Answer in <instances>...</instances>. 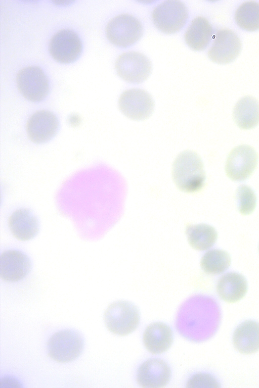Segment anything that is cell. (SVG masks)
<instances>
[{"instance_id": "obj_21", "label": "cell", "mask_w": 259, "mask_h": 388, "mask_svg": "<svg viewBox=\"0 0 259 388\" xmlns=\"http://www.w3.org/2000/svg\"><path fill=\"white\" fill-rule=\"evenodd\" d=\"M234 18L237 25L243 30H259V3L254 1L242 3L236 10Z\"/></svg>"}, {"instance_id": "obj_16", "label": "cell", "mask_w": 259, "mask_h": 388, "mask_svg": "<svg viewBox=\"0 0 259 388\" xmlns=\"http://www.w3.org/2000/svg\"><path fill=\"white\" fill-rule=\"evenodd\" d=\"M233 343L240 353L251 354L259 350V322L246 320L235 329Z\"/></svg>"}, {"instance_id": "obj_18", "label": "cell", "mask_w": 259, "mask_h": 388, "mask_svg": "<svg viewBox=\"0 0 259 388\" xmlns=\"http://www.w3.org/2000/svg\"><path fill=\"white\" fill-rule=\"evenodd\" d=\"M213 31L207 19L202 17L194 19L185 34L187 44L192 50L205 49L212 38Z\"/></svg>"}, {"instance_id": "obj_6", "label": "cell", "mask_w": 259, "mask_h": 388, "mask_svg": "<svg viewBox=\"0 0 259 388\" xmlns=\"http://www.w3.org/2000/svg\"><path fill=\"white\" fill-rule=\"evenodd\" d=\"M189 17L187 7L179 1H166L159 4L152 14L155 27L165 34L179 32L185 26Z\"/></svg>"}, {"instance_id": "obj_1", "label": "cell", "mask_w": 259, "mask_h": 388, "mask_svg": "<svg viewBox=\"0 0 259 388\" xmlns=\"http://www.w3.org/2000/svg\"><path fill=\"white\" fill-rule=\"evenodd\" d=\"M172 176L178 187L186 192H195L203 187L205 175L202 161L195 152L186 151L177 157Z\"/></svg>"}, {"instance_id": "obj_7", "label": "cell", "mask_w": 259, "mask_h": 388, "mask_svg": "<svg viewBox=\"0 0 259 388\" xmlns=\"http://www.w3.org/2000/svg\"><path fill=\"white\" fill-rule=\"evenodd\" d=\"M16 81L20 92L30 101H41L49 92V79L38 66H30L22 69L17 75Z\"/></svg>"}, {"instance_id": "obj_10", "label": "cell", "mask_w": 259, "mask_h": 388, "mask_svg": "<svg viewBox=\"0 0 259 388\" xmlns=\"http://www.w3.org/2000/svg\"><path fill=\"white\" fill-rule=\"evenodd\" d=\"M257 155L248 145H241L233 149L228 155L225 170L228 176L234 181L246 179L255 169Z\"/></svg>"}, {"instance_id": "obj_12", "label": "cell", "mask_w": 259, "mask_h": 388, "mask_svg": "<svg viewBox=\"0 0 259 388\" xmlns=\"http://www.w3.org/2000/svg\"><path fill=\"white\" fill-rule=\"evenodd\" d=\"M241 50V42L237 35L231 30L222 29L215 35L208 57L214 63L228 64L238 57Z\"/></svg>"}, {"instance_id": "obj_22", "label": "cell", "mask_w": 259, "mask_h": 388, "mask_svg": "<svg viewBox=\"0 0 259 388\" xmlns=\"http://www.w3.org/2000/svg\"><path fill=\"white\" fill-rule=\"evenodd\" d=\"M230 263L231 258L227 252L222 250L212 249L203 255L200 265L205 273L216 275L225 272Z\"/></svg>"}, {"instance_id": "obj_17", "label": "cell", "mask_w": 259, "mask_h": 388, "mask_svg": "<svg viewBox=\"0 0 259 388\" xmlns=\"http://www.w3.org/2000/svg\"><path fill=\"white\" fill-rule=\"evenodd\" d=\"M247 290L245 278L236 272H228L222 275L217 284L218 296L223 301L233 303L242 299Z\"/></svg>"}, {"instance_id": "obj_19", "label": "cell", "mask_w": 259, "mask_h": 388, "mask_svg": "<svg viewBox=\"0 0 259 388\" xmlns=\"http://www.w3.org/2000/svg\"><path fill=\"white\" fill-rule=\"evenodd\" d=\"M233 117L236 124L244 129L254 127L259 123V102L252 96L240 99L233 109Z\"/></svg>"}, {"instance_id": "obj_8", "label": "cell", "mask_w": 259, "mask_h": 388, "mask_svg": "<svg viewBox=\"0 0 259 388\" xmlns=\"http://www.w3.org/2000/svg\"><path fill=\"white\" fill-rule=\"evenodd\" d=\"M118 75L130 83L139 84L145 81L152 71V64L144 55L128 52L120 55L115 65Z\"/></svg>"}, {"instance_id": "obj_5", "label": "cell", "mask_w": 259, "mask_h": 388, "mask_svg": "<svg viewBox=\"0 0 259 388\" xmlns=\"http://www.w3.org/2000/svg\"><path fill=\"white\" fill-rule=\"evenodd\" d=\"M143 27L136 17L127 14L114 17L108 23L106 35L113 44L126 48L136 43L143 35Z\"/></svg>"}, {"instance_id": "obj_2", "label": "cell", "mask_w": 259, "mask_h": 388, "mask_svg": "<svg viewBox=\"0 0 259 388\" xmlns=\"http://www.w3.org/2000/svg\"><path fill=\"white\" fill-rule=\"evenodd\" d=\"M5 230L19 242H27L39 233L41 222L38 215L30 208L20 206L10 210L4 215Z\"/></svg>"}, {"instance_id": "obj_3", "label": "cell", "mask_w": 259, "mask_h": 388, "mask_svg": "<svg viewBox=\"0 0 259 388\" xmlns=\"http://www.w3.org/2000/svg\"><path fill=\"white\" fill-rule=\"evenodd\" d=\"M139 310L133 303L124 300L111 303L104 314V321L111 332L120 336L127 335L138 327Z\"/></svg>"}, {"instance_id": "obj_14", "label": "cell", "mask_w": 259, "mask_h": 388, "mask_svg": "<svg viewBox=\"0 0 259 388\" xmlns=\"http://www.w3.org/2000/svg\"><path fill=\"white\" fill-rule=\"evenodd\" d=\"M171 370L167 363L158 358H153L144 361L138 368L136 379L142 387L160 388L168 383Z\"/></svg>"}, {"instance_id": "obj_9", "label": "cell", "mask_w": 259, "mask_h": 388, "mask_svg": "<svg viewBox=\"0 0 259 388\" xmlns=\"http://www.w3.org/2000/svg\"><path fill=\"white\" fill-rule=\"evenodd\" d=\"M82 42L78 34L70 29H62L56 32L50 39L49 50L57 61L69 63L80 56Z\"/></svg>"}, {"instance_id": "obj_24", "label": "cell", "mask_w": 259, "mask_h": 388, "mask_svg": "<svg viewBox=\"0 0 259 388\" xmlns=\"http://www.w3.org/2000/svg\"><path fill=\"white\" fill-rule=\"evenodd\" d=\"M187 386L219 387L220 385L219 381L212 375L206 373H198L189 379Z\"/></svg>"}, {"instance_id": "obj_11", "label": "cell", "mask_w": 259, "mask_h": 388, "mask_svg": "<svg viewBox=\"0 0 259 388\" xmlns=\"http://www.w3.org/2000/svg\"><path fill=\"white\" fill-rule=\"evenodd\" d=\"M120 111L127 117L136 120L147 119L152 113L154 103L152 96L144 90L132 88L126 90L118 100Z\"/></svg>"}, {"instance_id": "obj_15", "label": "cell", "mask_w": 259, "mask_h": 388, "mask_svg": "<svg viewBox=\"0 0 259 388\" xmlns=\"http://www.w3.org/2000/svg\"><path fill=\"white\" fill-rule=\"evenodd\" d=\"M143 341L147 350L153 354L166 352L173 342V332L171 328L161 322L150 324L143 334Z\"/></svg>"}, {"instance_id": "obj_13", "label": "cell", "mask_w": 259, "mask_h": 388, "mask_svg": "<svg viewBox=\"0 0 259 388\" xmlns=\"http://www.w3.org/2000/svg\"><path fill=\"white\" fill-rule=\"evenodd\" d=\"M57 117L48 110H39L31 116L26 124L28 137L32 142L42 143L52 139L59 128Z\"/></svg>"}, {"instance_id": "obj_20", "label": "cell", "mask_w": 259, "mask_h": 388, "mask_svg": "<svg viewBox=\"0 0 259 388\" xmlns=\"http://www.w3.org/2000/svg\"><path fill=\"white\" fill-rule=\"evenodd\" d=\"M186 233L190 246L198 251L211 248L218 237L217 231L212 226L203 223L189 225L186 227Z\"/></svg>"}, {"instance_id": "obj_4", "label": "cell", "mask_w": 259, "mask_h": 388, "mask_svg": "<svg viewBox=\"0 0 259 388\" xmlns=\"http://www.w3.org/2000/svg\"><path fill=\"white\" fill-rule=\"evenodd\" d=\"M83 347V336L73 329H65L56 332L47 343L49 356L60 363L74 360L81 354Z\"/></svg>"}, {"instance_id": "obj_23", "label": "cell", "mask_w": 259, "mask_h": 388, "mask_svg": "<svg viewBox=\"0 0 259 388\" xmlns=\"http://www.w3.org/2000/svg\"><path fill=\"white\" fill-rule=\"evenodd\" d=\"M236 199L239 212L242 215H249L254 210L256 198L253 190L246 185L239 186L236 191Z\"/></svg>"}]
</instances>
